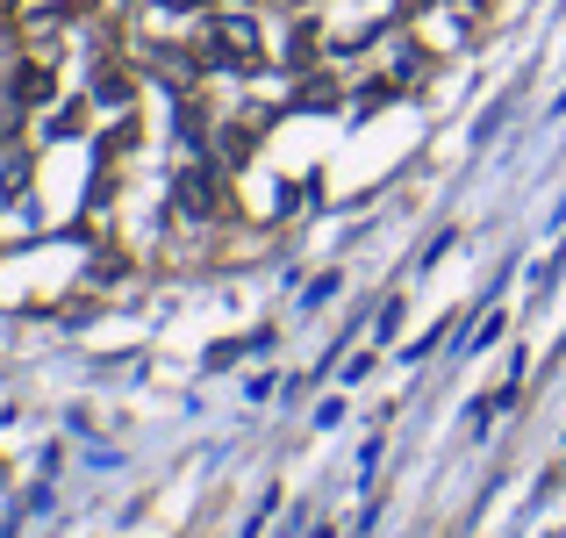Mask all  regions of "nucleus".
<instances>
[{
  "label": "nucleus",
  "mask_w": 566,
  "mask_h": 538,
  "mask_svg": "<svg viewBox=\"0 0 566 538\" xmlns=\"http://www.w3.org/2000/svg\"><path fill=\"white\" fill-rule=\"evenodd\" d=\"M259 22L251 14H208L201 29V65H230V72H251L259 65Z\"/></svg>",
  "instance_id": "f257e3e1"
},
{
  "label": "nucleus",
  "mask_w": 566,
  "mask_h": 538,
  "mask_svg": "<svg viewBox=\"0 0 566 538\" xmlns=\"http://www.w3.org/2000/svg\"><path fill=\"white\" fill-rule=\"evenodd\" d=\"M172 201H180L187 216H216V173H208V166H187L180 179H172Z\"/></svg>",
  "instance_id": "f03ea898"
}]
</instances>
